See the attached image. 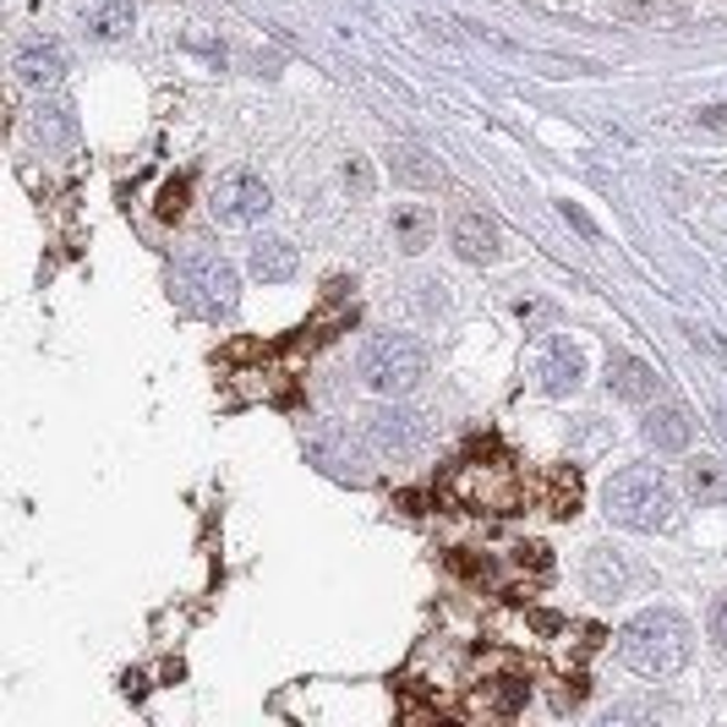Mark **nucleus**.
<instances>
[{"label": "nucleus", "mask_w": 727, "mask_h": 727, "mask_svg": "<svg viewBox=\"0 0 727 727\" xmlns=\"http://www.w3.org/2000/svg\"><path fill=\"white\" fill-rule=\"evenodd\" d=\"M601 504L618 526L629 530H667L678 520V498H673V481L661 476L657 465H624L607 476L601 487Z\"/></svg>", "instance_id": "1"}, {"label": "nucleus", "mask_w": 727, "mask_h": 727, "mask_svg": "<svg viewBox=\"0 0 727 727\" xmlns=\"http://www.w3.org/2000/svg\"><path fill=\"white\" fill-rule=\"evenodd\" d=\"M618 657L629 661L640 678H673V673L689 661V624H684L678 613L651 607V613H640V618L624 624Z\"/></svg>", "instance_id": "2"}, {"label": "nucleus", "mask_w": 727, "mask_h": 727, "mask_svg": "<svg viewBox=\"0 0 727 727\" xmlns=\"http://www.w3.org/2000/svg\"><path fill=\"white\" fill-rule=\"evenodd\" d=\"M444 498L460 504L470 515H520L526 509V487L504 460H465L449 470Z\"/></svg>", "instance_id": "3"}, {"label": "nucleus", "mask_w": 727, "mask_h": 727, "mask_svg": "<svg viewBox=\"0 0 727 727\" xmlns=\"http://www.w3.org/2000/svg\"><path fill=\"white\" fill-rule=\"evenodd\" d=\"M356 372L372 395L395 399V395H410L421 378H427V350L410 339V333H372L356 356Z\"/></svg>", "instance_id": "4"}, {"label": "nucleus", "mask_w": 727, "mask_h": 727, "mask_svg": "<svg viewBox=\"0 0 727 727\" xmlns=\"http://www.w3.org/2000/svg\"><path fill=\"white\" fill-rule=\"evenodd\" d=\"M176 279H181V290H192L208 312H230L236 307V290H241V279H236V268L225 263L219 252H202L192 247L181 268H176Z\"/></svg>", "instance_id": "5"}, {"label": "nucleus", "mask_w": 727, "mask_h": 727, "mask_svg": "<svg viewBox=\"0 0 727 727\" xmlns=\"http://www.w3.org/2000/svg\"><path fill=\"white\" fill-rule=\"evenodd\" d=\"M367 444L395 465L416 460L421 444H427V421H421L416 410H405V405H378V410L367 416Z\"/></svg>", "instance_id": "6"}, {"label": "nucleus", "mask_w": 727, "mask_h": 727, "mask_svg": "<svg viewBox=\"0 0 727 727\" xmlns=\"http://www.w3.org/2000/svg\"><path fill=\"white\" fill-rule=\"evenodd\" d=\"M273 198H268V187L252 176V170H230V176H219V187H213V213H219V225H258Z\"/></svg>", "instance_id": "7"}, {"label": "nucleus", "mask_w": 727, "mask_h": 727, "mask_svg": "<svg viewBox=\"0 0 727 727\" xmlns=\"http://www.w3.org/2000/svg\"><path fill=\"white\" fill-rule=\"evenodd\" d=\"M307 455L323 465L329 476H339V481H367V476H372L361 444L350 438V427H312V432H307Z\"/></svg>", "instance_id": "8"}, {"label": "nucleus", "mask_w": 727, "mask_h": 727, "mask_svg": "<svg viewBox=\"0 0 727 727\" xmlns=\"http://www.w3.org/2000/svg\"><path fill=\"white\" fill-rule=\"evenodd\" d=\"M449 247L460 252L465 263H498V258H504V236H498V225H492L487 213H476V208H460V213H455V225H449Z\"/></svg>", "instance_id": "9"}, {"label": "nucleus", "mask_w": 727, "mask_h": 727, "mask_svg": "<svg viewBox=\"0 0 727 727\" xmlns=\"http://www.w3.org/2000/svg\"><path fill=\"white\" fill-rule=\"evenodd\" d=\"M536 378H541V395L564 399L586 384V361H580V350H575L569 339H547V345H541V361H536Z\"/></svg>", "instance_id": "10"}, {"label": "nucleus", "mask_w": 727, "mask_h": 727, "mask_svg": "<svg viewBox=\"0 0 727 727\" xmlns=\"http://www.w3.org/2000/svg\"><path fill=\"white\" fill-rule=\"evenodd\" d=\"M17 77L28 82V88H50V82H61L67 77V50H61V39H22V50H17Z\"/></svg>", "instance_id": "11"}, {"label": "nucleus", "mask_w": 727, "mask_h": 727, "mask_svg": "<svg viewBox=\"0 0 727 727\" xmlns=\"http://www.w3.org/2000/svg\"><path fill=\"white\" fill-rule=\"evenodd\" d=\"M77 22L88 39L99 44H121L132 33V0H82L77 6Z\"/></svg>", "instance_id": "12"}, {"label": "nucleus", "mask_w": 727, "mask_h": 727, "mask_svg": "<svg viewBox=\"0 0 727 727\" xmlns=\"http://www.w3.org/2000/svg\"><path fill=\"white\" fill-rule=\"evenodd\" d=\"M640 432L657 455H678V449H689V410L684 405H651Z\"/></svg>", "instance_id": "13"}, {"label": "nucleus", "mask_w": 727, "mask_h": 727, "mask_svg": "<svg viewBox=\"0 0 727 727\" xmlns=\"http://www.w3.org/2000/svg\"><path fill=\"white\" fill-rule=\"evenodd\" d=\"M629 580H635V569H629V558H624L618 547L601 541V547L586 552V591L591 596H618Z\"/></svg>", "instance_id": "14"}, {"label": "nucleus", "mask_w": 727, "mask_h": 727, "mask_svg": "<svg viewBox=\"0 0 727 727\" xmlns=\"http://www.w3.org/2000/svg\"><path fill=\"white\" fill-rule=\"evenodd\" d=\"M607 389L629 405H646L657 395V372L640 361V356H607Z\"/></svg>", "instance_id": "15"}, {"label": "nucleus", "mask_w": 727, "mask_h": 727, "mask_svg": "<svg viewBox=\"0 0 727 727\" xmlns=\"http://www.w3.org/2000/svg\"><path fill=\"white\" fill-rule=\"evenodd\" d=\"M389 176H395V187H410V192L438 187V165L416 142H389Z\"/></svg>", "instance_id": "16"}, {"label": "nucleus", "mask_w": 727, "mask_h": 727, "mask_svg": "<svg viewBox=\"0 0 727 727\" xmlns=\"http://www.w3.org/2000/svg\"><path fill=\"white\" fill-rule=\"evenodd\" d=\"M541 509L552 520H575L580 515V470L575 465H552L541 476Z\"/></svg>", "instance_id": "17"}, {"label": "nucleus", "mask_w": 727, "mask_h": 727, "mask_svg": "<svg viewBox=\"0 0 727 727\" xmlns=\"http://www.w3.org/2000/svg\"><path fill=\"white\" fill-rule=\"evenodd\" d=\"M296 247L290 241H279V236H268V241H252V273L263 279V285H285L290 273H296Z\"/></svg>", "instance_id": "18"}, {"label": "nucleus", "mask_w": 727, "mask_h": 727, "mask_svg": "<svg viewBox=\"0 0 727 727\" xmlns=\"http://www.w3.org/2000/svg\"><path fill=\"white\" fill-rule=\"evenodd\" d=\"M684 487H689V498H695V504H723V498H727L723 460H711V455L689 460V470H684Z\"/></svg>", "instance_id": "19"}, {"label": "nucleus", "mask_w": 727, "mask_h": 727, "mask_svg": "<svg viewBox=\"0 0 727 727\" xmlns=\"http://www.w3.org/2000/svg\"><path fill=\"white\" fill-rule=\"evenodd\" d=\"M395 241L399 252H427V241H432V219H427V208H416V202H405V208H395Z\"/></svg>", "instance_id": "20"}, {"label": "nucleus", "mask_w": 727, "mask_h": 727, "mask_svg": "<svg viewBox=\"0 0 727 727\" xmlns=\"http://www.w3.org/2000/svg\"><path fill=\"white\" fill-rule=\"evenodd\" d=\"M481 706H487V711H498V717H515V711L526 706V678L504 673V678L481 684Z\"/></svg>", "instance_id": "21"}, {"label": "nucleus", "mask_w": 727, "mask_h": 727, "mask_svg": "<svg viewBox=\"0 0 727 727\" xmlns=\"http://www.w3.org/2000/svg\"><path fill=\"white\" fill-rule=\"evenodd\" d=\"M33 137H39L44 148L67 142L71 137V110L67 104H39V110H33Z\"/></svg>", "instance_id": "22"}, {"label": "nucleus", "mask_w": 727, "mask_h": 727, "mask_svg": "<svg viewBox=\"0 0 727 727\" xmlns=\"http://www.w3.org/2000/svg\"><path fill=\"white\" fill-rule=\"evenodd\" d=\"M339 181H345V192H350L356 202H367V198H372V170H367V159H361V153H350V159H345Z\"/></svg>", "instance_id": "23"}, {"label": "nucleus", "mask_w": 727, "mask_h": 727, "mask_svg": "<svg viewBox=\"0 0 727 727\" xmlns=\"http://www.w3.org/2000/svg\"><path fill=\"white\" fill-rule=\"evenodd\" d=\"M515 564H520V569H536V575H547V569H552V558H547V547H541V541H520V547H515Z\"/></svg>", "instance_id": "24"}, {"label": "nucleus", "mask_w": 727, "mask_h": 727, "mask_svg": "<svg viewBox=\"0 0 727 727\" xmlns=\"http://www.w3.org/2000/svg\"><path fill=\"white\" fill-rule=\"evenodd\" d=\"M187 208V181H170L165 192H159V219H176Z\"/></svg>", "instance_id": "25"}, {"label": "nucleus", "mask_w": 727, "mask_h": 727, "mask_svg": "<svg viewBox=\"0 0 727 727\" xmlns=\"http://www.w3.org/2000/svg\"><path fill=\"white\" fill-rule=\"evenodd\" d=\"M580 700H586V678H569L564 689H552V706H558V711H575Z\"/></svg>", "instance_id": "26"}, {"label": "nucleus", "mask_w": 727, "mask_h": 727, "mask_svg": "<svg viewBox=\"0 0 727 727\" xmlns=\"http://www.w3.org/2000/svg\"><path fill=\"white\" fill-rule=\"evenodd\" d=\"M695 127H706V132H727V104H700V110H695Z\"/></svg>", "instance_id": "27"}, {"label": "nucleus", "mask_w": 727, "mask_h": 727, "mask_svg": "<svg viewBox=\"0 0 727 727\" xmlns=\"http://www.w3.org/2000/svg\"><path fill=\"white\" fill-rule=\"evenodd\" d=\"M618 6V17H651L657 11V0H613Z\"/></svg>", "instance_id": "28"}, {"label": "nucleus", "mask_w": 727, "mask_h": 727, "mask_svg": "<svg viewBox=\"0 0 727 727\" xmlns=\"http://www.w3.org/2000/svg\"><path fill=\"white\" fill-rule=\"evenodd\" d=\"M711 640H717V646L727 651V596L717 601V613H711Z\"/></svg>", "instance_id": "29"}]
</instances>
